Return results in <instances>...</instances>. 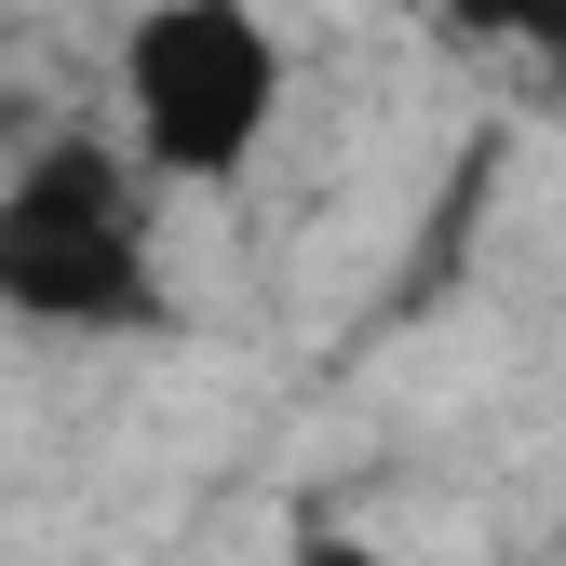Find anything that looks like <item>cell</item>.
<instances>
[{
  "label": "cell",
  "mask_w": 566,
  "mask_h": 566,
  "mask_svg": "<svg viewBox=\"0 0 566 566\" xmlns=\"http://www.w3.org/2000/svg\"><path fill=\"white\" fill-rule=\"evenodd\" d=\"M0 311L41 337H163L176 283L149 243V176L108 135H28L0 163Z\"/></svg>",
  "instance_id": "1"
},
{
  "label": "cell",
  "mask_w": 566,
  "mask_h": 566,
  "mask_svg": "<svg viewBox=\"0 0 566 566\" xmlns=\"http://www.w3.org/2000/svg\"><path fill=\"white\" fill-rule=\"evenodd\" d=\"M283 122V28L256 0H135L122 28V135L108 149L163 189H243Z\"/></svg>",
  "instance_id": "2"
},
{
  "label": "cell",
  "mask_w": 566,
  "mask_h": 566,
  "mask_svg": "<svg viewBox=\"0 0 566 566\" xmlns=\"http://www.w3.org/2000/svg\"><path fill=\"white\" fill-rule=\"evenodd\" d=\"M432 14H446L459 41H485V54H526L539 82L566 95V0H432Z\"/></svg>",
  "instance_id": "3"
},
{
  "label": "cell",
  "mask_w": 566,
  "mask_h": 566,
  "mask_svg": "<svg viewBox=\"0 0 566 566\" xmlns=\"http://www.w3.org/2000/svg\"><path fill=\"white\" fill-rule=\"evenodd\" d=\"M283 566H405L391 539H365V526H297V553Z\"/></svg>",
  "instance_id": "4"
},
{
  "label": "cell",
  "mask_w": 566,
  "mask_h": 566,
  "mask_svg": "<svg viewBox=\"0 0 566 566\" xmlns=\"http://www.w3.org/2000/svg\"><path fill=\"white\" fill-rule=\"evenodd\" d=\"M14 135H28V122H14V95H0V149H14Z\"/></svg>",
  "instance_id": "5"
}]
</instances>
